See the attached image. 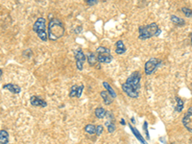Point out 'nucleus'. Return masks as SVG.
I'll return each mask as SVG.
<instances>
[{
    "instance_id": "nucleus-1",
    "label": "nucleus",
    "mask_w": 192,
    "mask_h": 144,
    "mask_svg": "<svg viewBox=\"0 0 192 144\" xmlns=\"http://www.w3.org/2000/svg\"><path fill=\"white\" fill-rule=\"evenodd\" d=\"M140 79L141 74L136 71L132 73L124 84L122 85L123 91L131 98H138L140 89Z\"/></svg>"
},
{
    "instance_id": "nucleus-2",
    "label": "nucleus",
    "mask_w": 192,
    "mask_h": 144,
    "mask_svg": "<svg viewBox=\"0 0 192 144\" xmlns=\"http://www.w3.org/2000/svg\"><path fill=\"white\" fill-rule=\"evenodd\" d=\"M64 34V26L58 18H52L48 24V38L50 40H57Z\"/></svg>"
},
{
    "instance_id": "nucleus-3",
    "label": "nucleus",
    "mask_w": 192,
    "mask_h": 144,
    "mask_svg": "<svg viewBox=\"0 0 192 144\" xmlns=\"http://www.w3.org/2000/svg\"><path fill=\"white\" fill-rule=\"evenodd\" d=\"M160 30L158 28V24L153 22V23H150L148 25L145 26H140L138 29L139 33V40H148V38L154 37V36H158L160 35Z\"/></svg>"
},
{
    "instance_id": "nucleus-4",
    "label": "nucleus",
    "mask_w": 192,
    "mask_h": 144,
    "mask_svg": "<svg viewBox=\"0 0 192 144\" xmlns=\"http://www.w3.org/2000/svg\"><path fill=\"white\" fill-rule=\"evenodd\" d=\"M33 30L36 32L38 37L43 41H46L48 38V34L46 33V22L44 17H38L35 24L33 25Z\"/></svg>"
},
{
    "instance_id": "nucleus-5",
    "label": "nucleus",
    "mask_w": 192,
    "mask_h": 144,
    "mask_svg": "<svg viewBox=\"0 0 192 144\" xmlns=\"http://www.w3.org/2000/svg\"><path fill=\"white\" fill-rule=\"evenodd\" d=\"M96 54H97L98 62L100 63H109L112 60L111 50L107 47L99 46L96 49Z\"/></svg>"
},
{
    "instance_id": "nucleus-6",
    "label": "nucleus",
    "mask_w": 192,
    "mask_h": 144,
    "mask_svg": "<svg viewBox=\"0 0 192 144\" xmlns=\"http://www.w3.org/2000/svg\"><path fill=\"white\" fill-rule=\"evenodd\" d=\"M74 58L76 60V66L78 68V70H83V66L84 63L86 62V55L84 54V52L81 50V49H77V50H74Z\"/></svg>"
},
{
    "instance_id": "nucleus-7",
    "label": "nucleus",
    "mask_w": 192,
    "mask_h": 144,
    "mask_svg": "<svg viewBox=\"0 0 192 144\" xmlns=\"http://www.w3.org/2000/svg\"><path fill=\"white\" fill-rule=\"evenodd\" d=\"M158 63H160V61L156 59V58H151L150 60H148L144 66L145 74H146V75H151V74L156 70V68L158 67Z\"/></svg>"
},
{
    "instance_id": "nucleus-8",
    "label": "nucleus",
    "mask_w": 192,
    "mask_h": 144,
    "mask_svg": "<svg viewBox=\"0 0 192 144\" xmlns=\"http://www.w3.org/2000/svg\"><path fill=\"white\" fill-rule=\"evenodd\" d=\"M183 124L189 132L192 133V107H190L183 118Z\"/></svg>"
},
{
    "instance_id": "nucleus-9",
    "label": "nucleus",
    "mask_w": 192,
    "mask_h": 144,
    "mask_svg": "<svg viewBox=\"0 0 192 144\" xmlns=\"http://www.w3.org/2000/svg\"><path fill=\"white\" fill-rule=\"evenodd\" d=\"M30 103H31L32 106H34V107L44 108V107L47 106V103H46V101L43 100L42 98H40V96H36V95L31 96V98H30Z\"/></svg>"
},
{
    "instance_id": "nucleus-10",
    "label": "nucleus",
    "mask_w": 192,
    "mask_h": 144,
    "mask_svg": "<svg viewBox=\"0 0 192 144\" xmlns=\"http://www.w3.org/2000/svg\"><path fill=\"white\" fill-rule=\"evenodd\" d=\"M3 88L4 89L9 90L10 92H12L13 94H18V93H20V91H21L20 87L17 85H15V84H6L3 85Z\"/></svg>"
},
{
    "instance_id": "nucleus-11",
    "label": "nucleus",
    "mask_w": 192,
    "mask_h": 144,
    "mask_svg": "<svg viewBox=\"0 0 192 144\" xmlns=\"http://www.w3.org/2000/svg\"><path fill=\"white\" fill-rule=\"evenodd\" d=\"M87 63H89V65L91 66H96L98 63V58L97 56L93 53V52H89V53L87 54Z\"/></svg>"
},
{
    "instance_id": "nucleus-12",
    "label": "nucleus",
    "mask_w": 192,
    "mask_h": 144,
    "mask_svg": "<svg viewBox=\"0 0 192 144\" xmlns=\"http://www.w3.org/2000/svg\"><path fill=\"white\" fill-rule=\"evenodd\" d=\"M115 52H116V54H118V55H122V54H124L126 52V47H125L124 43H123L122 40H118L116 42V48H115Z\"/></svg>"
},
{
    "instance_id": "nucleus-13",
    "label": "nucleus",
    "mask_w": 192,
    "mask_h": 144,
    "mask_svg": "<svg viewBox=\"0 0 192 144\" xmlns=\"http://www.w3.org/2000/svg\"><path fill=\"white\" fill-rule=\"evenodd\" d=\"M0 142H1V144H7L9 142V135L5 130L0 131Z\"/></svg>"
},
{
    "instance_id": "nucleus-14",
    "label": "nucleus",
    "mask_w": 192,
    "mask_h": 144,
    "mask_svg": "<svg viewBox=\"0 0 192 144\" xmlns=\"http://www.w3.org/2000/svg\"><path fill=\"white\" fill-rule=\"evenodd\" d=\"M103 85H104V87H105L106 89H107V91H108V93L109 94V95H111V98H115V97H116V93H115V91H114L113 88H112L111 85H109V83L103 82Z\"/></svg>"
},
{
    "instance_id": "nucleus-15",
    "label": "nucleus",
    "mask_w": 192,
    "mask_h": 144,
    "mask_svg": "<svg viewBox=\"0 0 192 144\" xmlns=\"http://www.w3.org/2000/svg\"><path fill=\"white\" fill-rule=\"evenodd\" d=\"M101 96H102V98H103V100H104V103H105L106 105H109V104H111V102H112V100H111V95L108 93V91H101Z\"/></svg>"
},
{
    "instance_id": "nucleus-16",
    "label": "nucleus",
    "mask_w": 192,
    "mask_h": 144,
    "mask_svg": "<svg viewBox=\"0 0 192 144\" xmlns=\"http://www.w3.org/2000/svg\"><path fill=\"white\" fill-rule=\"evenodd\" d=\"M170 19H171V21L173 22L174 24H176V25H185V21L183 20V18L181 17H178L177 15H171V17H170Z\"/></svg>"
},
{
    "instance_id": "nucleus-17",
    "label": "nucleus",
    "mask_w": 192,
    "mask_h": 144,
    "mask_svg": "<svg viewBox=\"0 0 192 144\" xmlns=\"http://www.w3.org/2000/svg\"><path fill=\"white\" fill-rule=\"evenodd\" d=\"M106 114H107V112L103 109V108L99 107L95 110V115H96V117L97 118L102 119L104 117H106Z\"/></svg>"
},
{
    "instance_id": "nucleus-18",
    "label": "nucleus",
    "mask_w": 192,
    "mask_h": 144,
    "mask_svg": "<svg viewBox=\"0 0 192 144\" xmlns=\"http://www.w3.org/2000/svg\"><path fill=\"white\" fill-rule=\"evenodd\" d=\"M130 129L132 130V132H133V134H134V135H136V138H138V139L139 141H140V142H141L142 144H147L146 142H145V140L143 139V137H142L141 135H140V134H139V133H138V130H136V129H134V127H133V126H131V125H130Z\"/></svg>"
},
{
    "instance_id": "nucleus-19",
    "label": "nucleus",
    "mask_w": 192,
    "mask_h": 144,
    "mask_svg": "<svg viewBox=\"0 0 192 144\" xmlns=\"http://www.w3.org/2000/svg\"><path fill=\"white\" fill-rule=\"evenodd\" d=\"M85 132L89 135H94L96 134V127L92 125V124H89V125L85 127Z\"/></svg>"
},
{
    "instance_id": "nucleus-20",
    "label": "nucleus",
    "mask_w": 192,
    "mask_h": 144,
    "mask_svg": "<svg viewBox=\"0 0 192 144\" xmlns=\"http://www.w3.org/2000/svg\"><path fill=\"white\" fill-rule=\"evenodd\" d=\"M176 100H177V106L175 108V110H176V112H182L183 109V101L179 97H176Z\"/></svg>"
},
{
    "instance_id": "nucleus-21",
    "label": "nucleus",
    "mask_w": 192,
    "mask_h": 144,
    "mask_svg": "<svg viewBox=\"0 0 192 144\" xmlns=\"http://www.w3.org/2000/svg\"><path fill=\"white\" fill-rule=\"evenodd\" d=\"M77 94H78V85H73L71 87L69 96L70 97H77Z\"/></svg>"
},
{
    "instance_id": "nucleus-22",
    "label": "nucleus",
    "mask_w": 192,
    "mask_h": 144,
    "mask_svg": "<svg viewBox=\"0 0 192 144\" xmlns=\"http://www.w3.org/2000/svg\"><path fill=\"white\" fill-rule=\"evenodd\" d=\"M106 126L108 127V132L109 133H113L115 131V126L113 123H111V121H107Z\"/></svg>"
},
{
    "instance_id": "nucleus-23",
    "label": "nucleus",
    "mask_w": 192,
    "mask_h": 144,
    "mask_svg": "<svg viewBox=\"0 0 192 144\" xmlns=\"http://www.w3.org/2000/svg\"><path fill=\"white\" fill-rule=\"evenodd\" d=\"M181 10H182V12L185 15V16H187V17H191L192 16V11L190 9H188V8L186 7H183Z\"/></svg>"
},
{
    "instance_id": "nucleus-24",
    "label": "nucleus",
    "mask_w": 192,
    "mask_h": 144,
    "mask_svg": "<svg viewBox=\"0 0 192 144\" xmlns=\"http://www.w3.org/2000/svg\"><path fill=\"white\" fill-rule=\"evenodd\" d=\"M103 132H104V127L102 125H98L96 127V135H100Z\"/></svg>"
},
{
    "instance_id": "nucleus-25",
    "label": "nucleus",
    "mask_w": 192,
    "mask_h": 144,
    "mask_svg": "<svg viewBox=\"0 0 192 144\" xmlns=\"http://www.w3.org/2000/svg\"><path fill=\"white\" fill-rule=\"evenodd\" d=\"M147 126H148V123L147 122H144V125H143V128H144V131H145V134H146V137L147 138L149 139V134H148V129H147Z\"/></svg>"
},
{
    "instance_id": "nucleus-26",
    "label": "nucleus",
    "mask_w": 192,
    "mask_h": 144,
    "mask_svg": "<svg viewBox=\"0 0 192 144\" xmlns=\"http://www.w3.org/2000/svg\"><path fill=\"white\" fill-rule=\"evenodd\" d=\"M87 3L89 4V5H90V6H91V5H94V4L97 3V1H96V0H87Z\"/></svg>"
},
{
    "instance_id": "nucleus-27",
    "label": "nucleus",
    "mask_w": 192,
    "mask_h": 144,
    "mask_svg": "<svg viewBox=\"0 0 192 144\" xmlns=\"http://www.w3.org/2000/svg\"><path fill=\"white\" fill-rule=\"evenodd\" d=\"M106 116H108L109 119V121H111V119H113V116H112V113H111L109 112H107V114H106Z\"/></svg>"
},
{
    "instance_id": "nucleus-28",
    "label": "nucleus",
    "mask_w": 192,
    "mask_h": 144,
    "mask_svg": "<svg viewBox=\"0 0 192 144\" xmlns=\"http://www.w3.org/2000/svg\"><path fill=\"white\" fill-rule=\"evenodd\" d=\"M81 31H82V27H81V26H79L78 28H77V29L75 30V33H76V34H78V33H80Z\"/></svg>"
},
{
    "instance_id": "nucleus-29",
    "label": "nucleus",
    "mask_w": 192,
    "mask_h": 144,
    "mask_svg": "<svg viewBox=\"0 0 192 144\" xmlns=\"http://www.w3.org/2000/svg\"><path fill=\"white\" fill-rule=\"evenodd\" d=\"M120 122H121L122 125H126V122H125V120H124V119H123V118L121 119V120H120Z\"/></svg>"
},
{
    "instance_id": "nucleus-30",
    "label": "nucleus",
    "mask_w": 192,
    "mask_h": 144,
    "mask_svg": "<svg viewBox=\"0 0 192 144\" xmlns=\"http://www.w3.org/2000/svg\"><path fill=\"white\" fill-rule=\"evenodd\" d=\"M131 121H132V123H136V120H134V118L133 117V118H131Z\"/></svg>"
},
{
    "instance_id": "nucleus-31",
    "label": "nucleus",
    "mask_w": 192,
    "mask_h": 144,
    "mask_svg": "<svg viewBox=\"0 0 192 144\" xmlns=\"http://www.w3.org/2000/svg\"><path fill=\"white\" fill-rule=\"evenodd\" d=\"M190 38H191V44H192V33H191V35H190Z\"/></svg>"
}]
</instances>
